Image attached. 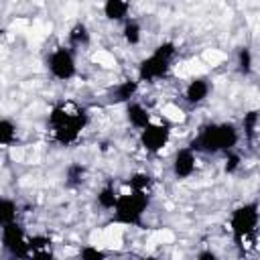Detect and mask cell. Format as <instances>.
<instances>
[{
    "label": "cell",
    "instance_id": "6da1fadb",
    "mask_svg": "<svg viewBox=\"0 0 260 260\" xmlns=\"http://www.w3.org/2000/svg\"><path fill=\"white\" fill-rule=\"evenodd\" d=\"M87 122H89L87 112L73 102L55 104L49 112V128H51L53 140L61 146L75 144L81 132L85 130Z\"/></svg>",
    "mask_w": 260,
    "mask_h": 260
},
{
    "label": "cell",
    "instance_id": "7a4b0ae2",
    "mask_svg": "<svg viewBox=\"0 0 260 260\" xmlns=\"http://www.w3.org/2000/svg\"><path fill=\"white\" fill-rule=\"evenodd\" d=\"M240 142V130L232 122H209L201 126L189 144L195 152H207V154H228L236 150Z\"/></svg>",
    "mask_w": 260,
    "mask_h": 260
},
{
    "label": "cell",
    "instance_id": "3957f363",
    "mask_svg": "<svg viewBox=\"0 0 260 260\" xmlns=\"http://www.w3.org/2000/svg\"><path fill=\"white\" fill-rule=\"evenodd\" d=\"M175 57H177V45L173 41H162L138 63L136 81L138 83H154L158 79H165L173 67Z\"/></svg>",
    "mask_w": 260,
    "mask_h": 260
},
{
    "label": "cell",
    "instance_id": "277c9868",
    "mask_svg": "<svg viewBox=\"0 0 260 260\" xmlns=\"http://www.w3.org/2000/svg\"><path fill=\"white\" fill-rule=\"evenodd\" d=\"M150 203V195L148 193H138V191H124L118 193L116 205L112 209V219L118 225H140L146 209Z\"/></svg>",
    "mask_w": 260,
    "mask_h": 260
},
{
    "label": "cell",
    "instance_id": "5b68a950",
    "mask_svg": "<svg viewBox=\"0 0 260 260\" xmlns=\"http://www.w3.org/2000/svg\"><path fill=\"white\" fill-rule=\"evenodd\" d=\"M258 203L256 201H246L240 203L232 213H230V232L234 236V240L242 246L248 240H252L256 236L258 230Z\"/></svg>",
    "mask_w": 260,
    "mask_h": 260
},
{
    "label": "cell",
    "instance_id": "8992f818",
    "mask_svg": "<svg viewBox=\"0 0 260 260\" xmlns=\"http://www.w3.org/2000/svg\"><path fill=\"white\" fill-rule=\"evenodd\" d=\"M173 138V126L167 120H152L146 128L138 132V144L148 154L162 152Z\"/></svg>",
    "mask_w": 260,
    "mask_h": 260
},
{
    "label": "cell",
    "instance_id": "52a82bcc",
    "mask_svg": "<svg viewBox=\"0 0 260 260\" xmlns=\"http://www.w3.org/2000/svg\"><path fill=\"white\" fill-rule=\"evenodd\" d=\"M47 69L57 81H71L77 75V57L71 47H55L47 57Z\"/></svg>",
    "mask_w": 260,
    "mask_h": 260
},
{
    "label": "cell",
    "instance_id": "ba28073f",
    "mask_svg": "<svg viewBox=\"0 0 260 260\" xmlns=\"http://www.w3.org/2000/svg\"><path fill=\"white\" fill-rule=\"evenodd\" d=\"M0 244L2 248L16 260H28V234L20 225V221H14L10 225L0 228Z\"/></svg>",
    "mask_w": 260,
    "mask_h": 260
},
{
    "label": "cell",
    "instance_id": "9c48e42d",
    "mask_svg": "<svg viewBox=\"0 0 260 260\" xmlns=\"http://www.w3.org/2000/svg\"><path fill=\"white\" fill-rule=\"evenodd\" d=\"M171 171L175 175V179H191L197 171V152L191 146H181L175 150L173 154V162H171Z\"/></svg>",
    "mask_w": 260,
    "mask_h": 260
},
{
    "label": "cell",
    "instance_id": "30bf717a",
    "mask_svg": "<svg viewBox=\"0 0 260 260\" xmlns=\"http://www.w3.org/2000/svg\"><path fill=\"white\" fill-rule=\"evenodd\" d=\"M209 91H211L209 79H205V77H193V79H189V81L185 83V87H183V98H185L187 104L199 106V104H203V102L209 98Z\"/></svg>",
    "mask_w": 260,
    "mask_h": 260
},
{
    "label": "cell",
    "instance_id": "8fae6325",
    "mask_svg": "<svg viewBox=\"0 0 260 260\" xmlns=\"http://www.w3.org/2000/svg\"><path fill=\"white\" fill-rule=\"evenodd\" d=\"M124 114H126V120H128V124L134 128V130H142V128H146L154 118H152V114H150V110L142 104V102H138V100H132V102H128L126 104V108H124Z\"/></svg>",
    "mask_w": 260,
    "mask_h": 260
},
{
    "label": "cell",
    "instance_id": "7c38bea8",
    "mask_svg": "<svg viewBox=\"0 0 260 260\" xmlns=\"http://www.w3.org/2000/svg\"><path fill=\"white\" fill-rule=\"evenodd\" d=\"M28 260H57L53 244L47 236H28Z\"/></svg>",
    "mask_w": 260,
    "mask_h": 260
},
{
    "label": "cell",
    "instance_id": "4fadbf2b",
    "mask_svg": "<svg viewBox=\"0 0 260 260\" xmlns=\"http://www.w3.org/2000/svg\"><path fill=\"white\" fill-rule=\"evenodd\" d=\"M130 10H132V4L122 2V0H108V2L102 4V14L108 20H114V22H124L128 18Z\"/></svg>",
    "mask_w": 260,
    "mask_h": 260
},
{
    "label": "cell",
    "instance_id": "5bb4252c",
    "mask_svg": "<svg viewBox=\"0 0 260 260\" xmlns=\"http://www.w3.org/2000/svg\"><path fill=\"white\" fill-rule=\"evenodd\" d=\"M140 89V83L136 81V77H128L124 81H120L116 87H114V102L118 104H128L132 100H136V93Z\"/></svg>",
    "mask_w": 260,
    "mask_h": 260
},
{
    "label": "cell",
    "instance_id": "9a60e30c",
    "mask_svg": "<svg viewBox=\"0 0 260 260\" xmlns=\"http://www.w3.org/2000/svg\"><path fill=\"white\" fill-rule=\"evenodd\" d=\"M152 185H154V179H152V175L146 173V171H134V173L126 179V187H128L130 191H138V193H150Z\"/></svg>",
    "mask_w": 260,
    "mask_h": 260
},
{
    "label": "cell",
    "instance_id": "2e32d148",
    "mask_svg": "<svg viewBox=\"0 0 260 260\" xmlns=\"http://www.w3.org/2000/svg\"><path fill=\"white\" fill-rule=\"evenodd\" d=\"M122 37H124V41H126L128 45H132V47L140 45V43H142V24H140L136 18L128 16V18L122 22Z\"/></svg>",
    "mask_w": 260,
    "mask_h": 260
},
{
    "label": "cell",
    "instance_id": "e0dca14e",
    "mask_svg": "<svg viewBox=\"0 0 260 260\" xmlns=\"http://www.w3.org/2000/svg\"><path fill=\"white\" fill-rule=\"evenodd\" d=\"M18 205L10 197H0V228L18 221Z\"/></svg>",
    "mask_w": 260,
    "mask_h": 260
},
{
    "label": "cell",
    "instance_id": "ac0fdd59",
    "mask_svg": "<svg viewBox=\"0 0 260 260\" xmlns=\"http://www.w3.org/2000/svg\"><path fill=\"white\" fill-rule=\"evenodd\" d=\"M18 136V128L10 118H0V148L10 146Z\"/></svg>",
    "mask_w": 260,
    "mask_h": 260
},
{
    "label": "cell",
    "instance_id": "d6986e66",
    "mask_svg": "<svg viewBox=\"0 0 260 260\" xmlns=\"http://www.w3.org/2000/svg\"><path fill=\"white\" fill-rule=\"evenodd\" d=\"M116 199H118V191L114 189V185H104V187L98 191V195H95L98 205H100L102 209H106V211H112V209H114Z\"/></svg>",
    "mask_w": 260,
    "mask_h": 260
},
{
    "label": "cell",
    "instance_id": "ffe728a7",
    "mask_svg": "<svg viewBox=\"0 0 260 260\" xmlns=\"http://www.w3.org/2000/svg\"><path fill=\"white\" fill-rule=\"evenodd\" d=\"M87 41H89V30H87V26H85L83 22L73 24L71 30H69V43H71L73 47H81V45H85Z\"/></svg>",
    "mask_w": 260,
    "mask_h": 260
},
{
    "label": "cell",
    "instance_id": "44dd1931",
    "mask_svg": "<svg viewBox=\"0 0 260 260\" xmlns=\"http://www.w3.org/2000/svg\"><path fill=\"white\" fill-rule=\"evenodd\" d=\"M108 254L102 246H95V244H83L79 248V260H106Z\"/></svg>",
    "mask_w": 260,
    "mask_h": 260
},
{
    "label": "cell",
    "instance_id": "7402d4cb",
    "mask_svg": "<svg viewBox=\"0 0 260 260\" xmlns=\"http://www.w3.org/2000/svg\"><path fill=\"white\" fill-rule=\"evenodd\" d=\"M256 122H258V114L256 112H248L244 116V130H246L248 136H252L256 132Z\"/></svg>",
    "mask_w": 260,
    "mask_h": 260
},
{
    "label": "cell",
    "instance_id": "603a6c76",
    "mask_svg": "<svg viewBox=\"0 0 260 260\" xmlns=\"http://www.w3.org/2000/svg\"><path fill=\"white\" fill-rule=\"evenodd\" d=\"M240 67H242L244 71H248V69L252 67V61H250V51H248V49H242V51H240Z\"/></svg>",
    "mask_w": 260,
    "mask_h": 260
},
{
    "label": "cell",
    "instance_id": "cb8c5ba5",
    "mask_svg": "<svg viewBox=\"0 0 260 260\" xmlns=\"http://www.w3.org/2000/svg\"><path fill=\"white\" fill-rule=\"evenodd\" d=\"M195 260H219V256H217L213 250L205 248V250H201V252L197 254V258H195Z\"/></svg>",
    "mask_w": 260,
    "mask_h": 260
},
{
    "label": "cell",
    "instance_id": "d4e9b609",
    "mask_svg": "<svg viewBox=\"0 0 260 260\" xmlns=\"http://www.w3.org/2000/svg\"><path fill=\"white\" fill-rule=\"evenodd\" d=\"M138 260H158V258H156V256H150V254H148V256H140Z\"/></svg>",
    "mask_w": 260,
    "mask_h": 260
}]
</instances>
